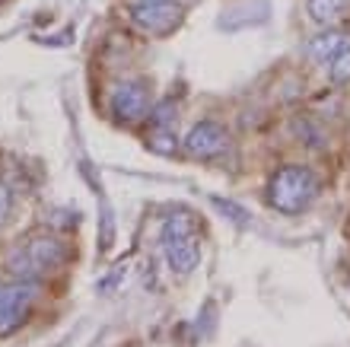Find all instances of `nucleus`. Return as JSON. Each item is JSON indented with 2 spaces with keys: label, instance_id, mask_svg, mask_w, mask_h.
<instances>
[{
  "label": "nucleus",
  "instance_id": "obj_9",
  "mask_svg": "<svg viewBox=\"0 0 350 347\" xmlns=\"http://www.w3.org/2000/svg\"><path fill=\"white\" fill-rule=\"evenodd\" d=\"M347 3L350 0H306V13L319 26H334L347 13Z\"/></svg>",
  "mask_w": 350,
  "mask_h": 347
},
{
  "label": "nucleus",
  "instance_id": "obj_1",
  "mask_svg": "<svg viewBox=\"0 0 350 347\" xmlns=\"http://www.w3.org/2000/svg\"><path fill=\"white\" fill-rule=\"evenodd\" d=\"M315 192H319V182L306 166H284L271 179L267 198H271V207H277L280 214H299L312 204Z\"/></svg>",
  "mask_w": 350,
  "mask_h": 347
},
{
  "label": "nucleus",
  "instance_id": "obj_10",
  "mask_svg": "<svg viewBox=\"0 0 350 347\" xmlns=\"http://www.w3.org/2000/svg\"><path fill=\"white\" fill-rule=\"evenodd\" d=\"M328 73H332V83H334V86H344V83H350V45H344L341 51L332 57Z\"/></svg>",
  "mask_w": 350,
  "mask_h": 347
},
{
  "label": "nucleus",
  "instance_id": "obj_8",
  "mask_svg": "<svg viewBox=\"0 0 350 347\" xmlns=\"http://www.w3.org/2000/svg\"><path fill=\"white\" fill-rule=\"evenodd\" d=\"M344 45H347V36H341L338 29H328V32H322V36L309 38L306 51H309V57L319 61V64H332V57L338 55Z\"/></svg>",
  "mask_w": 350,
  "mask_h": 347
},
{
  "label": "nucleus",
  "instance_id": "obj_7",
  "mask_svg": "<svg viewBox=\"0 0 350 347\" xmlns=\"http://www.w3.org/2000/svg\"><path fill=\"white\" fill-rule=\"evenodd\" d=\"M230 146V134L217 125V121H201V125H194L188 131V138H185V150L198 159H213V156H220L223 150Z\"/></svg>",
  "mask_w": 350,
  "mask_h": 347
},
{
  "label": "nucleus",
  "instance_id": "obj_2",
  "mask_svg": "<svg viewBox=\"0 0 350 347\" xmlns=\"http://www.w3.org/2000/svg\"><path fill=\"white\" fill-rule=\"evenodd\" d=\"M163 248L172 265L175 274H188L198 258H201V233H198V220L191 214H178V217L166 220L163 229Z\"/></svg>",
  "mask_w": 350,
  "mask_h": 347
},
{
  "label": "nucleus",
  "instance_id": "obj_4",
  "mask_svg": "<svg viewBox=\"0 0 350 347\" xmlns=\"http://www.w3.org/2000/svg\"><path fill=\"white\" fill-rule=\"evenodd\" d=\"M128 13L147 36H169L182 23V7L175 0H134Z\"/></svg>",
  "mask_w": 350,
  "mask_h": 347
},
{
  "label": "nucleus",
  "instance_id": "obj_11",
  "mask_svg": "<svg viewBox=\"0 0 350 347\" xmlns=\"http://www.w3.org/2000/svg\"><path fill=\"white\" fill-rule=\"evenodd\" d=\"M7 214H10V192L0 185V223L7 220Z\"/></svg>",
  "mask_w": 350,
  "mask_h": 347
},
{
  "label": "nucleus",
  "instance_id": "obj_3",
  "mask_svg": "<svg viewBox=\"0 0 350 347\" xmlns=\"http://www.w3.org/2000/svg\"><path fill=\"white\" fill-rule=\"evenodd\" d=\"M67 258V248L61 239L55 236H36L29 239L26 246H19L13 255H10V268L16 277H36L42 271H51V268H61Z\"/></svg>",
  "mask_w": 350,
  "mask_h": 347
},
{
  "label": "nucleus",
  "instance_id": "obj_6",
  "mask_svg": "<svg viewBox=\"0 0 350 347\" xmlns=\"http://www.w3.org/2000/svg\"><path fill=\"white\" fill-rule=\"evenodd\" d=\"M32 300H36L32 281H16L10 287H0V335H10L26 322Z\"/></svg>",
  "mask_w": 350,
  "mask_h": 347
},
{
  "label": "nucleus",
  "instance_id": "obj_5",
  "mask_svg": "<svg viewBox=\"0 0 350 347\" xmlns=\"http://www.w3.org/2000/svg\"><path fill=\"white\" fill-rule=\"evenodd\" d=\"M111 115L124 125H137L150 115V90L144 80H124L111 90Z\"/></svg>",
  "mask_w": 350,
  "mask_h": 347
}]
</instances>
